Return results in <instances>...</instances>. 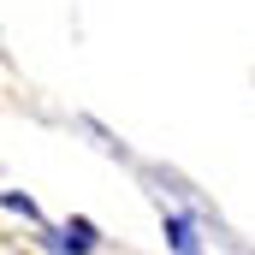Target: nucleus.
Wrapping results in <instances>:
<instances>
[{
	"label": "nucleus",
	"instance_id": "1",
	"mask_svg": "<svg viewBox=\"0 0 255 255\" xmlns=\"http://www.w3.org/2000/svg\"><path fill=\"white\" fill-rule=\"evenodd\" d=\"M65 250H71V255H89V250H95V226H89V220H71V226H65Z\"/></svg>",
	"mask_w": 255,
	"mask_h": 255
},
{
	"label": "nucleus",
	"instance_id": "2",
	"mask_svg": "<svg viewBox=\"0 0 255 255\" xmlns=\"http://www.w3.org/2000/svg\"><path fill=\"white\" fill-rule=\"evenodd\" d=\"M172 244H178V255H202V250H196V238H190V226H184V220H172Z\"/></svg>",
	"mask_w": 255,
	"mask_h": 255
}]
</instances>
